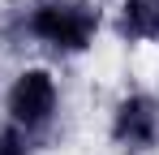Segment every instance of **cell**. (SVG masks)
<instances>
[{
  "label": "cell",
  "instance_id": "3957f363",
  "mask_svg": "<svg viewBox=\"0 0 159 155\" xmlns=\"http://www.w3.org/2000/svg\"><path fill=\"white\" fill-rule=\"evenodd\" d=\"M107 142L120 155H151L159 151V95L155 91H125L112 103Z\"/></svg>",
  "mask_w": 159,
  "mask_h": 155
},
{
  "label": "cell",
  "instance_id": "277c9868",
  "mask_svg": "<svg viewBox=\"0 0 159 155\" xmlns=\"http://www.w3.org/2000/svg\"><path fill=\"white\" fill-rule=\"evenodd\" d=\"M107 30L129 48L159 43V0H116Z\"/></svg>",
  "mask_w": 159,
  "mask_h": 155
},
{
  "label": "cell",
  "instance_id": "5b68a950",
  "mask_svg": "<svg viewBox=\"0 0 159 155\" xmlns=\"http://www.w3.org/2000/svg\"><path fill=\"white\" fill-rule=\"evenodd\" d=\"M0 155H34V138L9 121H0Z\"/></svg>",
  "mask_w": 159,
  "mask_h": 155
},
{
  "label": "cell",
  "instance_id": "7a4b0ae2",
  "mask_svg": "<svg viewBox=\"0 0 159 155\" xmlns=\"http://www.w3.org/2000/svg\"><path fill=\"white\" fill-rule=\"evenodd\" d=\"M4 121L17 125L30 138L52 134V125L60 121V82L48 65H26L9 78L4 86Z\"/></svg>",
  "mask_w": 159,
  "mask_h": 155
},
{
  "label": "cell",
  "instance_id": "6da1fadb",
  "mask_svg": "<svg viewBox=\"0 0 159 155\" xmlns=\"http://www.w3.org/2000/svg\"><path fill=\"white\" fill-rule=\"evenodd\" d=\"M103 30V9L95 0H30L22 9V39L60 60L86 56Z\"/></svg>",
  "mask_w": 159,
  "mask_h": 155
}]
</instances>
